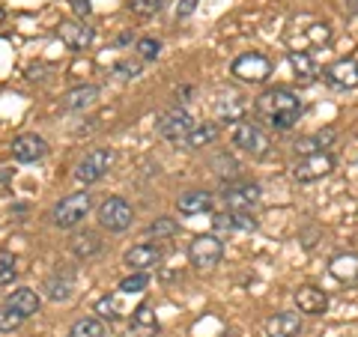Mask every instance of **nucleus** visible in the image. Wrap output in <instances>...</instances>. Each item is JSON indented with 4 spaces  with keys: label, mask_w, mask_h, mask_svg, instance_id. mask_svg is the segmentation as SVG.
<instances>
[{
    "label": "nucleus",
    "mask_w": 358,
    "mask_h": 337,
    "mask_svg": "<svg viewBox=\"0 0 358 337\" xmlns=\"http://www.w3.org/2000/svg\"><path fill=\"white\" fill-rule=\"evenodd\" d=\"M254 110L266 126L287 131V129H293L301 117V99L287 87H268L266 93L257 96Z\"/></svg>",
    "instance_id": "obj_1"
},
{
    "label": "nucleus",
    "mask_w": 358,
    "mask_h": 337,
    "mask_svg": "<svg viewBox=\"0 0 358 337\" xmlns=\"http://www.w3.org/2000/svg\"><path fill=\"white\" fill-rule=\"evenodd\" d=\"M194 126L197 122L185 108H167V110L159 114V120H155V131H159L164 141H171V143H185L188 134L194 131Z\"/></svg>",
    "instance_id": "obj_2"
},
{
    "label": "nucleus",
    "mask_w": 358,
    "mask_h": 337,
    "mask_svg": "<svg viewBox=\"0 0 358 337\" xmlns=\"http://www.w3.org/2000/svg\"><path fill=\"white\" fill-rule=\"evenodd\" d=\"M87 212H90V194L87 191H75V194L69 197H63L57 206H54V227H60V230H72L78 227L84 218H87Z\"/></svg>",
    "instance_id": "obj_3"
},
{
    "label": "nucleus",
    "mask_w": 358,
    "mask_h": 337,
    "mask_svg": "<svg viewBox=\"0 0 358 337\" xmlns=\"http://www.w3.org/2000/svg\"><path fill=\"white\" fill-rule=\"evenodd\" d=\"M233 147H239L242 152L254 155V159H266L268 150H272V141H268V134L254 126V122H236L233 126Z\"/></svg>",
    "instance_id": "obj_4"
},
{
    "label": "nucleus",
    "mask_w": 358,
    "mask_h": 337,
    "mask_svg": "<svg viewBox=\"0 0 358 337\" xmlns=\"http://www.w3.org/2000/svg\"><path fill=\"white\" fill-rule=\"evenodd\" d=\"M230 75L239 78L245 84H263V81H268V75H272V60L263 57V54H257V51L239 54L230 66Z\"/></svg>",
    "instance_id": "obj_5"
},
{
    "label": "nucleus",
    "mask_w": 358,
    "mask_h": 337,
    "mask_svg": "<svg viewBox=\"0 0 358 337\" xmlns=\"http://www.w3.org/2000/svg\"><path fill=\"white\" fill-rule=\"evenodd\" d=\"M221 257H224V242L215 233H200L197 239L188 245V260H192V266H197V268L218 266Z\"/></svg>",
    "instance_id": "obj_6"
},
{
    "label": "nucleus",
    "mask_w": 358,
    "mask_h": 337,
    "mask_svg": "<svg viewBox=\"0 0 358 337\" xmlns=\"http://www.w3.org/2000/svg\"><path fill=\"white\" fill-rule=\"evenodd\" d=\"M110 164H114V150H108V147H99L93 152H87L81 164H78V182H84V185H93L99 182V179H105V173L110 171Z\"/></svg>",
    "instance_id": "obj_7"
},
{
    "label": "nucleus",
    "mask_w": 358,
    "mask_h": 337,
    "mask_svg": "<svg viewBox=\"0 0 358 337\" xmlns=\"http://www.w3.org/2000/svg\"><path fill=\"white\" fill-rule=\"evenodd\" d=\"M131 218H134V209L126 203L122 197H108L102 206H99V224L110 233H122L131 227Z\"/></svg>",
    "instance_id": "obj_8"
},
{
    "label": "nucleus",
    "mask_w": 358,
    "mask_h": 337,
    "mask_svg": "<svg viewBox=\"0 0 358 337\" xmlns=\"http://www.w3.org/2000/svg\"><path fill=\"white\" fill-rule=\"evenodd\" d=\"M334 155L331 152H313V155H301L293 164V176L299 182H313V179H322L334 171Z\"/></svg>",
    "instance_id": "obj_9"
},
{
    "label": "nucleus",
    "mask_w": 358,
    "mask_h": 337,
    "mask_svg": "<svg viewBox=\"0 0 358 337\" xmlns=\"http://www.w3.org/2000/svg\"><path fill=\"white\" fill-rule=\"evenodd\" d=\"M257 203H260V185L257 182H230L224 188L227 212H251Z\"/></svg>",
    "instance_id": "obj_10"
},
{
    "label": "nucleus",
    "mask_w": 358,
    "mask_h": 337,
    "mask_svg": "<svg viewBox=\"0 0 358 337\" xmlns=\"http://www.w3.org/2000/svg\"><path fill=\"white\" fill-rule=\"evenodd\" d=\"M293 301L301 313H308V317H322V313L329 310V293L320 287H299L293 293Z\"/></svg>",
    "instance_id": "obj_11"
},
{
    "label": "nucleus",
    "mask_w": 358,
    "mask_h": 337,
    "mask_svg": "<svg viewBox=\"0 0 358 337\" xmlns=\"http://www.w3.org/2000/svg\"><path fill=\"white\" fill-rule=\"evenodd\" d=\"M57 33H60V42L66 45V48H72V51H84V48H90V42H93V27L87 24V21L81 18V21H63V24L57 27Z\"/></svg>",
    "instance_id": "obj_12"
},
{
    "label": "nucleus",
    "mask_w": 358,
    "mask_h": 337,
    "mask_svg": "<svg viewBox=\"0 0 358 337\" xmlns=\"http://www.w3.org/2000/svg\"><path fill=\"white\" fill-rule=\"evenodd\" d=\"M45 152H48V143H45L39 134H18L13 141V159L21 164L39 162V159H45Z\"/></svg>",
    "instance_id": "obj_13"
},
{
    "label": "nucleus",
    "mask_w": 358,
    "mask_h": 337,
    "mask_svg": "<svg viewBox=\"0 0 358 337\" xmlns=\"http://www.w3.org/2000/svg\"><path fill=\"white\" fill-rule=\"evenodd\" d=\"M159 263H162V248L152 242H141L126 251V266L134 268V272H150V268Z\"/></svg>",
    "instance_id": "obj_14"
},
{
    "label": "nucleus",
    "mask_w": 358,
    "mask_h": 337,
    "mask_svg": "<svg viewBox=\"0 0 358 337\" xmlns=\"http://www.w3.org/2000/svg\"><path fill=\"white\" fill-rule=\"evenodd\" d=\"M326 81L338 89H355L358 87V63L352 57L331 63L326 69Z\"/></svg>",
    "instance_id": "obj_15"
},
{
    "label": "nucleus",
    "mask_w": 358,
    "mask_h": 337,
    "mask_svg": "<svg viewBox=\"0 0 358 337\" xmlns=\"http://www.w3.org/2000/svg\"><path fill=\"white\" fill-rule=\"evenodd\" d=\"M131 337H159V331H162V325H159V320H155V313H152V308L143 301V305H138L134 308V313H131Z\"/></svg>",
    "instance_id": "obj_16"
},
{
    "label": "nucleus",
    "mask_w": 358,
    "mask_h": 337,
    "mask_svg": "<svg viewBox=\"0 0 358 337\" xmlns=\"http://www.w3.org/2000/svg\"><path fill=\"white\" fill-rule=\"evenodd\" d=\"M301 334V320L299 313H275L266 320V337H299Z\"/></svg>",
    "instance_id": "obj_17"
},
{
    "label": "nucleus",
    "mask_w": 358,
    "mask_h": 337,
    "mask_svg": "<svg viewBox=\"0 0 358 337\" xmlns=\"http://www.w3.org/2000/svg\"><path fill=\"white\" fill-rule=\"evenodd\" d=\"M6 308H13L15 313H21L24 320H30L33 313H39V305H42V299L33 293L30 287H21V289H15V293H9L6 296V301H3Z\"/></svg>",
    "instance_id": "obj_18"
},
{
    "label": "nucleus",
    "mask_w": 358,
    "mask_h": 337,
    "mask_svg": "<svg viewBox=\"0 0 358 337\" xmlns=\"http://www.w3.org/2000/svg\"><path fill=\"white\" fill-rule=\"evenodd\" d=\"M75 289V275L72 272H57L45 280V296L51 301H69Z\"/></svg>",
    "instance_id": "obj_19"
},
{
    "label": "nucleus",
    "mask_w": 358,
    "mask_h": 337,
    "mask_svg": "<svg viewBox=\"0 0 358 337\" xmlns=\"http://www.w3.org/2000/svg\"><path fill=\"white\" fill-rule=\"evenodd\" d=\"M209 209H212L209 191L194 188V191H185V194L179 197V212H182V215H203V212H209Z\"/></svg>",
    "instance_id": "obj_20"
},
{
    "label": "nucleus",
    "mask_w": 358,
    "mask_h": 337,
    "mask_svg": "<svg viewBox=\"0 0 358 337\" xmlns=\"http://www.w3.org/2000/svg\"><path fill=\"white\" fill-rule=\"evenodd\" d=\"M289 66H293L299 84H313V78L320 75L317 60H313L308 51H289Z\"/></svg>",
    "instance_id": "obj_21"
},
{
    "label": "nucleus",
    "mask_w": 358,
    "mask_h": 337,
    "mask_svg": "<svg viewBox=\"0 0 358 337\" xmlns=\"http://www.w3.org/2000/svg\"><path fill=\"white\" fill-rule=\"evenodd\" d=\"M245 110H248V105H245V102H242V96H236V93L218 96V102H215V114H218V120H227V122H242Z\"/></svg>",
    "instance_id": "obj_22"
},
{
    "label": "nucleus",
    "mask_w": 358,
    "mask_h": 337,
    "mask_svg": "<svg viewBox=\"0 0 358 337\" xmlns=\"http://www.w3.org/2000/svg\"><path fill=\"white\" fill-rule=\"evenodd\" d=\"M329 272L343 280V284H355L358 280V254H338L329 263Z\"/></svg>",
    "instance_id": "obj_23"
},
{
    "label": "nucleus",
    "mask_w": 358,
    "mask_h": 337,
    "mask_svg": "<svg viewBox=\"0 0 358 337\" xmlns=\"http://www.w3.org/2000/svg\"><path fill=\"white\" fill-rule=\"evenodd\" d=\"M96 99H99V87L81 84V87H75V89L66 93V108L69 110H87V108L96 105Z\"/></svg>",
    "instance_id": "obj_24"
},
{
    "label": "nucleus",
    "mask_w": 358,
    "mask_h": 337,
    "mask_svg": "<svg viewBox=\"0 0 358 337\" xmlns=\"http://www.w3.org/2000/svg\"><path fill=\"white\" fill-rule=\"evenodd\" d=\"M99 251H102V242H99L96 233L84 230V233H78L72 239V254L78 257V260H93Z\"/></svg>",
    "instance_id": "obj_25"
},
{
    "label": "nucleus",
    "mask_w": 358,
    "mask_h": 337,
    "mask_svg": "<svg viewBox=\"0 0 358 337\" xmlns=\"http://www.w3.org/2000/svg\"><path fill=\"white\" fill-rule=\"evenodd\" d=\"M69 337H110V331L99 317H81L72 322Z\"/></svg>",
    "instance_id": "obj_26"
},
{
    "label": "nucleus",
    "mask_w": 358,
    "mask_h": 337,
    "mask_svg": "<svg viewBox=\"0 0 358 337\" xmlns=\"http://www.w3.org/2000/svg\"><path fill=\"white\" fill-rule=\"evenodd\" d=\"M334 141V131L326 129V131H317V134H310V138H301L296 141V152L299 155H313V152H326V147Z\"/></svg>",
    "instance_id": "obj_27"
},
{
    "label": "nucleus",
    "mask_w": 358,
    "mask_h": 337,
    "mask_svg": "<svg viewBox=\"0 0 358 337\" xmlns=\"http://www.w3.org/2000/svg\"><path fill=\"white\" fill-rule=\"evenodd\" d=\"M215 134H218L215 122H197V126H194V131L188 134L185 147H188V150H200V147H206V143H212V141H215Z\"/></svg>",
    "instance_id": "obj_28"
},
{
    "label": "nucleus",
    "mask_w": 358,
    "mask_h": 337,
    "mask_svg": "<svg viewBox=\"0 0 358 337\" xmlns=\"http://www.w3.org/2000/svg\"><path fill=\"white\" fill-rule=\"evenodd\" d=\"M176 233H179V224L173 218H155L147 227V236H155V239H167V236H176Z\"/></svg>",
    "instance_id": "obj_29"
},
{
    "label": "nucleus",
    "mask_w": 358,
    "mask_h": 337,
    "mask_svg": "<svg viewBox=\"0 0 358 337\" xmlns=\"http://www.w3.org/2000/svg\"><path fill=\"white\" fill-rule=\"evenodd\" d=\"M162 6H164V0H129V9H131L134 15H141V18L159 15Z\"/></svg>",
    "instance_id": "obj_30"
},
{
    "label": "nucleus",
    "mask_w": 358,
    "mask_h": 337,
    "mask_svg": "<svg viewBox=\"0 0 358 337\" xmlns=\"http://www.w3.org/2000/svg\"><path fill=\"white\" fill-rule=\"evenodd\" d=\"M21 322H24L21 313H15L13 308H6V305H0V334H13Z\"/></svg>",
    "instance_id": "obj_31"
},
{
    "label": "nucleus",
    "mask_w": 358,
    "mask_h": 337,
    "mask_svg": "<svg viewBox=\"0 0 358 337\" xmlns=\"http://www.w3.org/2000/svg\"><path fill=\"white\" fill-rule=\"evenodd\" d=\"M147 287H150V275L147 272H134L129 278H122V284H120L122 293H143Z\"/></svg>",
    "instance_id": "obj_32"
},
{
    "label": "nucleus",
    "mask_w": 358,
    "mask_h": 337,
    "mask_svg": "<svg viewBox=\"0 0 358 337\" xmlns=\"http://www.w3.org/2000/svg\"><path fill=\"white\" fill-rule=\"evenodd\" d=\"M159 54H162V42L159 39H152V36L138 39V57L141 60H159Z\"/></svg>",
    "instance_id": "obj_33"
},
{
    "label": "nucleus",
    "mask_w": 358,
    "mask_h": 337,
    "mask_svg": "<svg viewBox=\"0 0 358 337\" xmlns=\"http://www.w3.org/2000/svg\"><path fill=\"white\" fill-rule=\"evenodd\" d=\"M141 72H143V66H141V60H117L114 63V75H120V78H141Z\"/></svg>",
    "instance_id": "obj_34"
},
{
    "label": "nucleus",
    "mask_w": 358,
    "mask_h": 337,
    "mask_svg": "<svg viewBox=\"0 0 358 337\" xmlns=\"http://www.w3.org/2000/svg\"><path fill=\"white\" fill-rule=\"evenodd\" d=\"M18 275V266H15V257H9L3 254L0 257V287H6V284H13Z\"/></svg>",
    "instance_id": "obj_35"
},
{
    "label": "nucleus",
    "mask_w": 358,
    "mask_h": 337,
    "mask_svg": "<svg viewBox=\"0 0 358 337\" xmlns=\"http://www.w3.org/2000/svg\"><path fill=\"white\" fill-rule=\"evenodd\" d=\"M96 310L102 313V317H108V320H117V317H120V308H117V299H114V296H105V299H99Z\"/></svg>",
    "instance_id": "obj_36"
},
{
    "label": "nucleus",
    "mask_w": 358,
    "mask_h": 337,
    "mask_svg": "<svg viewBox=\"0 0 358 337\" xmlns=\"http://www.w3.org/2000/svg\"><path fill=\"white\" fill-rule=\"evenodd\" d=\"M197 3H200V0H179V3H176V21L192 15L194 9H197Z\"/></svg>",
    "instance_id": "obj_37"
},
{
    "label": "nucleus",
    "mask_w": 358,
    "mask_h": 337,
    "mask_svg": "<svg viewBox=\"0 0 358 337\" xmlns=\"http://www.w3.org/2000/svg\"><path fill=\"white\" fill-rule=\"evenodd\" d=\"M212 224H215V230L236 233V230H233V215H230V212H221V215H215V218H212Z\"/></svg>",
    "instance_id": "obj_38"
},
{
    "label": "nucleus",
    "mask_w": 358,
    "mask_h": 337,
    "mask_svg": "<svg viewBox=\"0 0 358 337\" xmlns=\"http://www.w3.org/2000/svg\"><path fill=\"white\" fill-rule=\"evenodd\" d=\"M72 6H75V13L78 15H90V9H93V6H90V0H72Z\"/></svg>",
    "instance_id": "obj_39"
},
{
    "label": "nucleus",
    "mask_w": 358,
    "mask_h": 337,
    "mask_svg": "<svg viewBox=\"0 0 358 337\" xmlns=\"http://www.w3.org/2000/svg\"><path fill=\"white\" fill-rule=\"evenodd\" d=\"M346 13H350V15H358V0H346Z\"/></svg>",
    "instance_id": "obj_40"
}]
</instances>
